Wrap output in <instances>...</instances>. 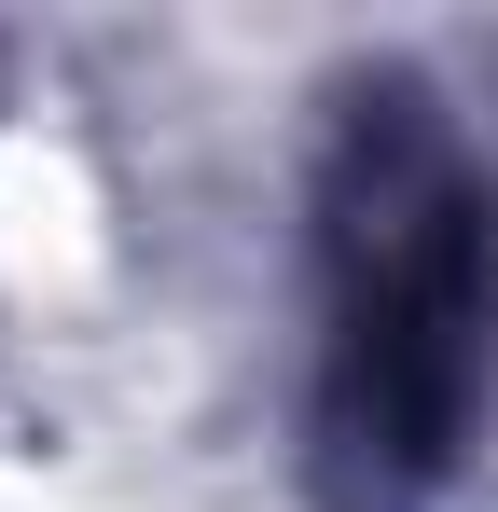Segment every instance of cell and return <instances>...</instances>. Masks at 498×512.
<instances>
[{"mask_svg": "<svg viewBox=\"0 0 498 512\" xmlns=\"http://www.w3.org/2000/svg\"><path fill=\"white\" fill-rule=\"evenodd\" d=\"M498 388V194L443 125H346L319 194V485L415 512Z\"/></svg>", "mask_w": 498, "mask_h": 512, "instance_id": "1", "label": "cell"}]
</instances>
